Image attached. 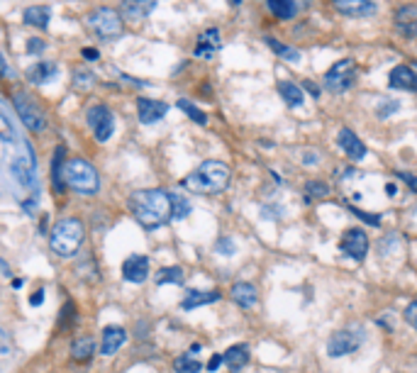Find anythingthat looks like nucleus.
<instances>
[{
  "mask_svg": "<svg viewBox=\"0 0 417 373\" xmlns=\"http://www.w3.org/2000/svg\"><path fill=\"white\" fill-rule=\"evenodd\" d=\"M30 303H32L34 308H37V305H42V303H44V290L39 288L37 293H32V298H30Z\"/></svg>",
  "mask_w": 417,
  "mask_h": 373,
  "instance_id": "nucleus-48",
  "label": "nucleus"
},
{
  "mask_svg": "<svg viewBox=\"0 0 417 373\" xmlns=\"http://www.w3.org/2000/svg\"><path fill=\"white\" fill-rule=\"evenodd\" d=\"M364 341V332L356 330V327H349V330H339L330 337L327 341V354L332 359H339V356H349L354 354Z\"/></svg>",
  "mask_w": 417,
  "mask_h": 373,
  "instance_id": "nucleus-8",
  "label": "nucleus"
},
{
  "mask_svg": "<svg viewBox=\"0 0 417 373\" xmlns=\"http://www.w3.org/2000/svg\"><path fill=\"white\" fill-rule=\"evenodd\" d=\"M12 173L25 188H34V156L30 145H25V151L12 161Z\"/></svg>",
  "mask_w": 417,
  "mask_h": 373,
  "instance_id": "nucleus-11",
  "label": "nucleus"
},
{
  "mask_svg": "<svg viewBox=\"0 0 417 373\" xmlns=\"http://www.w3.org/2000/svg\"><path fill=\"white\" fill-rule=\"evenodd\" d=\"M122 276L129 283H145L149 278V259L142 254H132L122 264Z\"/></svg>",
  "mask_w": 417,
  "mask_h": 373,
  "instance_id": "nucleus-16",
  "label": "nucleus"
},
{
  "mask_svg": "<svg viewBox=\"0 0 417 373\" xmlns=\"http://www.w3.org/2000/svg\"><path fill=\"white\" fill-rule=\"evenodd\" d=\"M96 83H98V78H96V74H91V71H76V74H74V85H76V91L88 93Z\"/></svg>",
  "mask_w": 417,
  "mask_h": 373,
  "instance_id": "nucleus-34",
  "label": "nucleus"
},
{
  "mask_svg": "<svg viewBox=\"0 0 417 373\" xmlns=\"http://www.w3.org/2000/svg\"><path fill=\"white\" fill-rule=\"evenodd\" d=\"M305 191H308V198H325L330 188L322 181H308L305 183Z\"/></svg>",
  "mask_w": 417,
  "mask_h": 373,
  "instance_id": "nucleus-37",
  "label": "nucleus"
},
{
  "mask_svg": "<svg viewBox=\"0 0 417 373\" xmlns=\"http://www.w3.org/2000/svg\"><path fill=\"white\" fill-rule=\"evenodd\" d=\"M93 354H96V339L93 337H78V339H74V344H71V359L78 363L83 361H91Z\"/></svg>",
  "mask_w": 417,
  "mask_h": 373,
  "instance_id": "nucleus-24",
  "label": "nucleus"
},
{
  "mask_svg": "<svg viewBox=\"0 0 417 373\" xmlns=\"http://www.w3.org/2000/svg\"><path fill=\"white\" fill-rule=\"evenodd\" d=\"M42 49H44V42H42V39L32 37V39H30V42H27V52H30V54H34V52H42Z\"/></svg>",
  "mask_w": 417,
  "mask_h": 373,
  "instance_id": "nucleus-44",
  "label": "nucleus"
},
{
  "mask_svg": "<svg viewBox=\"0 0 417 373\" xmlns=\"http://www.w3.org/2000/svg\"><path fill=\"white\" fill-rule=\"evenodd\" d=\"M393 22H396V30H398V34H400V37L415 39L417 37V6L407 3V6L398 8Z\"/></svg>",
  "mask_w": 417,
  "mask_h": 373,
  "instance_id": "nucleus-12",
  "label": "nucleus"
},
{
  "mask_svg": "<svg viewBox=\"0 0 417 373\" xmlns=\"http://www.w3.org/2000/svg\"><path fill=\"white\" fill-rule=\"evenodd\" d=\"M86 120H88V127H91V132L96 134L98 142H107V139L113 137L115 115L107 105H103V103L91 105V107H88V112H86Z\"/></svg>",
  "mask_w": 417,
  "mask_h": 373,
  "instance_id": "nucleus-9",
  "label": "nucleus"
},
{
  "mask_svg": "<svg viewBox=\"0 0 417 373\" xmlns=\"http://www.w3.org/2000/svg\"><path fill=\"white\" fill-rule=\"evenodd\" d=\"M352 215H356V217H361L364 222H369V224H381L378 215H369V213H364V210H359V208H352Z\"/></svg>",
  "mask_w": 417,
  "mask_h": 373,
  "instance_id": "nucleus-40",
  "label": "nucleus"
},
{
  "mask_svg": "<svg viewBox=\"0 0 417 373\" xmlns=\"http://www.w3.org/2000/svg\"><path fill=\"white\" fill-rule=\"evenodd\" d=\"M232 300H235L239 308L252 310L259 303V290L254 283H235L232 286Z\"/></svg>",
  "mask_w": 417,
  "mask_h": 373,
  "instance_id": "nucleus-21",
  "label": "nucleus"
},
{
  "mask_svg": "<svg viewBox=\"0 0 417 373\" xmlns=\"http://www.w3.org/2000/svg\"><path fill=\"white\" fill-rule=\"evenodd\" d=\"M156 3H159V0H122L118 10H120V15H122V20L139 22L154 12Z\"/></svg>",
  "mask_w": 417,
  "mask_h": 373,
  "instance_id": "nucleus-14",
  "label": "nucleus"
},
{
  "mask_svg": "<svg viewBox=\"0 0 417 373\" xmlns=\"http://www.w3.org/2000/svg\"><path fill=\"white\" fill-rule=\"evenodd\" d=\"M220 47H222L220 30L217 27H210V30H205V32L198 37V44H195V56H198V59H213L215 54L220 52Z\"/></svg>",
  "mask_w": 417,
  "mask_h": 373,
  "instance_id": "nucleus-18",
  "label": "nucleus"
},
{
  "mask_svg": "<svg viewBox=\"0 0 417 373\" xmlns=\"http://www.w3.org/2000/svg\"><path fill=\"white\" fill-rule=\"evenodd\" d=\"M188 215H191V203L183 195H178V193H171V217L183 220Z\"/></svg>",
  "mask_w": 417,
  "mask_h": 373,
  "instance_id": "nucleus-32",
  "label": "nucleus"
},
{
  "mask_svg": "<svg viewBox=\"0 0 417 373\" xmlns=\"http://www.w3.org/2000/svg\"><path fill=\"white\" fill-rule=\"evenodd\" d=\"M398 178H403V181H405L412 191H417V176H412V173H407V171H400V173H398Z\"/></svg>",
  "mask_w": 417,
  "mask_h": 373,
  "instance_id": "nucleus-43",
  "label": "nucleus"
},
{
  "mask_svg": "<svg viewBox=\"0 0 417 373\" xmlns=\"http://www.w3.org/2000/svg\"><path fill=\"white\" fill-rule=\"evenodd\" d=\"M266 44L273 49V54H276L278 59L290 61V64H298V61H300V52H298V49L288 47V44H284V42H278V39H273V37H266Z\"/></svg>",
  "mask_w": 417,
  "mask_h": 373,
  "instance_id": "nucleus-29",
  "label": "nucleus"
},
{
  "mask_svg": "<svg viewBox=\"0 0 417 373\" xmlns=\"http://www.w3.org/2000/svg\"><path fill=\"white\" fill-rule=\"evenodd\" d=\"M64 186L78 195H98L100 193V173L91 161L76 156L64 164Z\"/></svg>",
  "mask_w": 417,
  "mask_h": 373,
  "instance_id": "nucleus-4",
  "label": "nucleus"
},
{
  "mask_svg": "<svg viewBox=\"0 0 417 373\" xmlns=\"http://www.w3.org/2000/svg\"><path fill=\"white\" fill-rule=\"evenodd\" d=\"M76 320H78V315H76L74 303H66L64 308H61V315H59V327H61V332L71 330V327L76 325Z\"/></svg>",
  "mask_w": 417,
  "mask_h": 373,
  "instance_id": "nucleus-35",
  "label": "nucleus"
},
{
  "mask_svg": "<svg viewBox=\"0 0 417 373\" xmlns=\"http://www.w3.org/2000/svg\"><path fill=\"white\" fill-rule=\"evenodd\" d=\"M169 112V105L161 100H151V98H137V118L142 125H154Z\"/></svg>",
  "mask_w": 417,
  "mask_h": 373,
  "instance_id": "nucleus-15",
  "label": "nucleus"
},
{
  "mask_svg": "<svg viewBox=\"0 0 417 373\" xmlns=\"http://www.w3.org/2000/svg\"><path fill=\"white\" fill-rule=\"evenodd\" d=\"M12 105H15L17 115H20L22 125H25L30 132L39 134L47 129V115H44L42 105L34 100L27 91H15L12 93Z\"/></svg>",
  "mask_w": 417,
  "mask_h": 373,
  "instance_id": "nucleus-6",
  "label": "nucleus"
},
{
  "mask_svg": "<svg viewBox=\"0 0 417 373\" xmlns=\"http://www.w3.org/2000/svg\"><path fill=\"white\" fill-rule=\"evenodd\" d=\"M86 25L98 39H105V42L122 37V32H125L122 15H120V10H115V8H110V6H98L96 10L88 12Z\"/></svg>",
  "mask_w": 417,
  "mask_h": 373,
  "instance_id": "nucleus-5",
  "label": "nucleus"
},
{
  "mask_svg": "<svg viewBox=\"0 0 417 373\" xmlns=\"http://www.w3.org/2000/svg\"><path fill=\"white\" fill-rule=\"evenodd\" d=\"M220 300V293L217 290H198V288H191L183 298L181 308L183 310H195V308H203L208 303H217Z\"/></svg>",
  "mask_w": 417,
  "mask_h": 373,
  "instance_id": "nucleus-22",
  "label": "nucleus"
},
{
  "mask_svg": "<svg viewBox=\"0 0 417 373\" xmlns=\"http://www.w3.org/2000/svg\"><path fill=\"white\" fill-rule=\"evenodd\" d=\"M86 239V224L78 217H64L52 227V235H49V246L56 256H76Z\"/></svg>",
  "mask_w": 417,
  "mask_h": 373,
  "instance_id": "nucleus-3",
  "label": "nucleus"
},
{
  "mask_svg": "<svg viewBox=\"0 0 417 373\" xmlns=\"http://www.w3.org/2000/svg\"><path fill=\"white\" fill-rule=\"evenodd\" d=\"M356 61L354 59H342L337 61V64L332 66L330 71L325 74V85H327V91L332 93H344L349 91L354 83H356Z\"/></svg>",
  "mask_w": 417,
  "mask_h": 373,
  "instance_id": "nucleus-7",
  "label": "nucleus"
},
{
  "mask_svg": "<svg viewBox=\"0 0 417 373\" xmlns=\"http://www.w3.org/2000/svg\"><path fill=\"white\" fill-rule=\"evenodd\" d=\"M230 183V166L222 161H203L198 169L183 178V188L193 193H222Z\"/></svg>",
  "mask_w": 417,
  "mask_h": 373,
  "instance_id": "nucleus-2",
  "label": "nucleus"
},
{
  "mask_svg": "<svg viewBox=\"0 0 417 373\" xmlns=\"http://www.w3.org/2000/svg\"><path fill=\"white\" fill-rule=\"evenodd\" d=\"M173 371L176 373H200L203 371V363L195 361L191 354H186V356H178L176 361H173Z\"/></svg>",
  "mask_w": 417,
  "mask_h": 373,
  "instance_id": "nucleus-31",
  "label": "nucleus"
},
{
  "mask_svg": "<svg viewBox=\"0 0 417 373\" xmlns=\"http://www.w3.org/2000/svg\"><path fill=\"white\" fill-rule=\"evenodd\" d=\"M64 159H66V149L64 147H56L54 149V159H52V183L54 191L64 193Z\"/></svg>",
  "mask_w": 417,
  "mask_h": 373,
  "instance_id": "nucleus-26",
  "label": "nucleus"
},
{
  "mask_svg": "<svg viewBox=\"0 0 417 373\" xmlns=\"http://www.w3.org/2000/svg\"><path fill=\"white\" fill-rule=\"evenodd\" d=\"M125 339H127V332H125L122 327H118V325L105 327V330H103L100 352L105 354V356H113L115 352H120V347L125 344Z\"/></svg>",
  "mask_w": 417,
  "mask_h": 373,
  "instance_id": "nucleus-20",
  "label": "nucleus"
},
{
  "mask_svg": "<svg viewBox=\"0 0 417 373\" xmlns=\"http://www.w3.org/2000/svg\"><path fill=\"white\" fill-rule=\"evenodd\" d=\"M388 85L396 88V91H417V74L410 69V66H396L388 76Z\"/></svg>",
  "mask_w": 417,
  "mask_h": 373,
  "instance_id": "nucleus-19",
  "label": "nucleus"
},
{
  "mask_svg": "<svg viewBox=\"0 0 417 373\" xmlns=\"http://www.w3.org/2000/svg\"><path fill=\"white\" fill-rule=\"evenodd\" d=\"M215 249H217V254H225V256H232L237 251V244L235 239H230V237H225V239H220L217 244H215Z\"/></svg>",
  "mask_w": 417,
  "mask_h": 373,
  "instance_id": "nucleus-39",
  "label": "nucleus"
},
{
  "mask_svg": "<svg viewBox=\"0 0 417 373\" xmlns=\"http://www.w3.org/2000/svg\"><path fill=\"white\" fill-rule=\"evenodd\" d=\"M339 249L352 256L354 262H364L369 254V237L364 229H347L342 235V242H339Z\"/></svg>",
  "mask_w": 417,
  "mask_h": 373,
  "instance_id": "nucleus-10",
  "label": "nucleus"
},
{
  "mask_svg": "<svg viewBox=\"0 0 417 373\" xmlns=\"http://www.w3.org/2000/svg\"><path fill=\"white\" fill-rule=\"evenodd\" d=\"M0 137L8 139V142L12 139V127H10V122H8V120L3 118V115H0Z\"/></svg>",
  "mask_w": 417,
  "mask_h": 373,
  "instance_id": "nucleus-42",
  "label": "nucleus"
},
{
  "mask_svg": "<svg viewBox=\"0 0 417 373\" xmlns=\"http://www.w3.org/2000/svg\"><path fill=\"white\" fill-rule=\"evenodd\" d=\"M337 145H339V149H342L352 161H361L366 156V145L356 137V134L352 132V129H347V127L339 129Z\"/></svg>",
  "mask_w": 417,
  "mask_h": 373,
  "instance_id": "nucleus-17",
  "label": "nucleus"
},
{
  "mask_svg": "<svg viewBox=\"0 0 417 373\" xmlns=\"http://www.w3.org/2000/svg\"><path fill=\"white\" fill-rule=\"evenodd\" d=\"M303 88H308V91H310V96H312V98H320V88H317V85L312 83V81H305V83H303Z\"/></svg>",
  "mask_w": 417,
  "mask_h": 373,
  "instance_id": "nucleus-47",
  "label": "nucleus"
},
{
  "mask_svg": "<svg viewBox=\"0 0 417 373\" xmlns=\"http://www.w3.org/2000/svg\"><path fill=\"white\" fill-rule=\"evenodd\" d=\"M129 213L145 229H156L171 220V193L161 188L137 191L129 198Z\"/></svg>",
  "mask_w": 417,
  "mask_h": 373,
  "instance_id": "nucleus-1",
  "label": "nucleus"
},
{
  "mask_svg": "<svg viewBox=\"0 0 417 373\" xmlns=\"http://www.w3.org/2000/svg\"><path fill=\"white\" fill-rule=\"evenodd\" d=\"M398 110H400V103L398 100H383L378 107H376V115H378V118H391L393 112H398Z\"/></svg>",
  "mask_w": 417,
  "mask_h": 373,
  "instance_id": "nucleus-38",
  "label": "nucleus"
},
{
  "mask_svg": "<svg viewBox=\"0 0 417 373\" xmlns=\"http://www.w3.org/2000/svg\"><path fill=\"white\" fill-rule=\"evenodd\" d=\"M220 363H222V356H220V354H213V356H210V361H208V371H217Z\"/></svg>",
  "mask_w": 417,
  "mask_h": 373,
  "instance_id": "nucleus-46",
  "label": "nucleus"
},
{
  "mask_svg": "<svg viewBox=\"0 0 417 373\" xmlns=\"http://www.w3.org/2000/svg\"><path fill=\"white\" fill-rule=\"evenodd\" d=\"M405 320L410 322V327L417 332V303H412L410 308L405 310Z\"/></svg>",
  "mask_w": 417,
  "mask_h": 373,
  "instance_id": "nucleus-41",
  "label": "nucleus"
},
{
  "mask_svg": "<svg viewBox=\"0 0 417 373\" xmlns=\"http://www.w3.org/2000/svg\"><path fill=\"white\" fill-rule=\"evenodd\" d=\"M81 54H83V59H86V61H98V59H100V52H98V49H93V47H86Z\"/></svg>",
  "mask_w": 417,
  "mask_h": 373,
  "instance_id": "nucleus-45",
  "label": "nucleus"
},
{
  "mask_svg": "<svg viewBox=\"0 0 417 373\" xmlns=\"http://www.w3.org/2000/svg\"><path fill=\"white\" fill-rule=\"evenodd\" d=\"M56 74H59L56 64H52V61H39V64L27 69V81L34 85H42V83H49Z\"/></svg>",
  "mask_w": 417,
  "mask_h": 373,
  "instance_id": "nucleus-23",
  "label": "nucleus"
},
{
  "mask_svg": "<svg viewBox=\"0 0 417 373\" xmlns=\"http://www.w3.org/2000/svg\"><path fill=\"white\" fill-rule=\"evenodd\" d=\"M332 6L347 17H371L378 12L376 0H332Z\"/></svg>",
  "mask_w": 417,
  "mask_h": 373,
  "instance_id": "nucleus-13",
  "label": "nucleus"
},
{
  "mask_svg": "<svg viewBox=\"0 0 417 373\" xmlns=\"http://www.w3.org/2000/svg\"><path fill=\"white\" fill-rule=\"evenodd\" d=\"M22 20H25V25L34 27V30H47L49 20H52V10L47 6H32L25 10Z\"/></svg>",
  "mask_w": 417,
  "mask_h": 373,
  "instance_id": "nucleus-25",
  "label": "nucleus"
},
{
  "mask_svg": "<svg viewBox=\"0 0 417 373\" xmlns=\"http://www.w3.org/2000/svg\"><path fill=\"white\" fill-rule=\"evenodd\" d=\"M154 281L159 283V286H164V283H183V268L166 266V268H161V271L156 273Z\"/></svg>",
  "mask_w": 417,
  "mask_h": 373,
  "instance_id": "nucleus-33",
  "label": "nucleus"
},
{
  "mask_svg": "<svg viewBox=\"0 0 417 373\" xmlns=\"http://www.w3.org/2000/svg\"><path fill=\"white\" fill-rule=\"evenodd\" d=\"M268 8H271V12L276 17H281V20H290V17L295 15V3L293 0H266Z\"/></svg>",
  "mask_w": 417,
  "mask_h": 373,
  "instance_id": "nucleus-30",
  "label": "nucleus"
},
{
  "mask_svg": "<svg viewBox=\"0 0 417 373\" xmlns=\"http://www.w3.org/2000/svg\"><path fill=\"white\" fill-rule=\"evenodd\" d=\"M222 361H225L232 371H239V368L246 366V361H249V347H246V344H235V347H230L222 354Z\"/></svg>",
  "mask_w": 417,
  "mask_h": 373,
  "instance_id": "nucleus-27",
  "label": "nucleus"
},
{
  "mask_svg": "<svg viewBox=\"0 0 417 373\" xmlns=\"http://www.w3.org/2000/svg\"><path fill=\"white\" fill-rule=\"evenodd\" d=\"M278 93H281V98H284V103L288 107L303 105V88L298 83H293V81H281L278 83Z\"/></svg>",
  "mask_w": 417,
  "mask_h": 373,
  "instance_id": "nucleus-28",
  "label": "nucleus"
},
{
  "mask_svg": "<svg viewBox=\"0 0 417 373\" xmlns=\"http://www.w3.org/2000/svg\"><path fill=\"white\" fill-rule=\"evenodd\" d=\"M305 3H308V0H305Z\"/></svg>",
  "mask_w": 417,
  "mask_h": 373,
  "instance_id": "nucleus-49",
  "label": "nucleus"
},
{
  "mask_svg": "<svg viewBox=\"0 0 417 373\" xmlns=\"http://www.w3.org/2000/svg\"><path fill=\"white\" fill-rule=\"evenodd\" d=\"M178 107H181V110L186 112V115L193 120V122H198V125H205V122H208V115H205V112H200L198 107L193 105L191 100H178Z\"/></svg>",
  "mask_w": 417,
  "mask_h": 373,
  "instance_id": "nucleus-36",
  "label": "nucleus"
}]
</instances>
